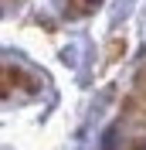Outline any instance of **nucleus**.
Segmentation results:
<instances>
[{"label": "nucleus", "mask_w": 146, "mask_h": 150, "mask_svg": "<svg viewBox=\"0 0 146 150\" xmlns=\"http://www.w3.org/2000/svg\"><path fill=\"white\" fill-rule=\"evenodd\" d=\"M10 96H14V85H10L4 75H0V99H10Z\"/></svg>", "instance_id": "obj_2"}, {"label": "nucleus", "mask_w": 146, "mask_h": 150, "mask_svg": "<svg viewBox=\"0 0 146 150\" xmlns=\"http://www.w3.org/2000/svg\"><path fill=\"white\" fill-rule=\"evenodd\" d=\"M122 51H126V41H122V38H116V41L109 45V62H119V55H122Z\"/></svg>", "instance_id": "obj_1"}]
</instances>
